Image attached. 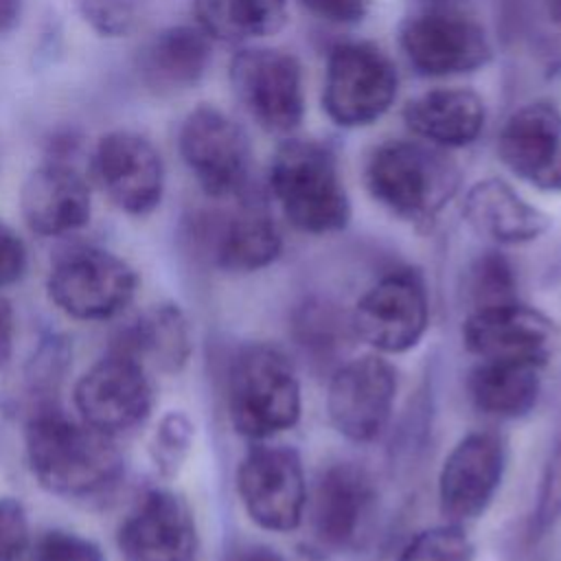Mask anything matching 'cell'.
I'll use <instances>...</instances> for the list:
<instances>
[{
	"label": "cell",
	"instance_id": "22",
	"mask_svg": "<svg viewBox=\"0 0 561 561\" xmlns=\"http://www.w3.org/2000/svg\"><path fill=\"white\" fill-rule=\"evenodd\" d=\"M462 217L480 237L497 245L530 243L546 234L552 217L522 197L506 180L484 178L469 186Z\"/></svg>",
	"mask_w": 561,
	"mask_h": 561
},
{
	"label": "cell",
	"instance_id": "4",
	"mask_svg": "<svg viewBox=\"0 0 561 561\" xmlns=\"http://www.w3.org/2000/svg\"><path fill=\"white\" fill-rule=\"evenodd\" d=\"M226 408L234 432L254 443L291 430L302 412L291 359L267 342L237 348L226 375Z\"/></svg>",
	"mask_w": 561,
	"mask_h": 561
},
{
	"label": "cell",
	"instance_id": "16",
	"mask_svg": "<svg viewBox=\"0 0 561 561\" xmlns=\"http://www.w3.org/2000/svg\"><path fill=\"white\" fill-rule=\"evenodd\" d=\"M92 178L110 202L127 215L153 213L164 195V162L149 138L129 129H114L99 138Z\"/></svg>",
	"mask_w": 561,
	"mask_h": 561
},
{
	"label": "cell",
	"instance_id": "5",
	"mask_svg": "<svg viewBox=\"0 0 561 561\" xmlns=\"http://www.w3.org/2000/svg\"><path fill=\"white\" fill-rule=\"evenodd\" d=\"M237 199L230 210H191L182 219L180 237L195 259L221 272L252 274L280 256L283 237L261 197L245 191Z\"/></svg>",
	"mask_w": 561,
	"mask_h": 561
},
{
	"label": "cell",
	"instance_id": "1",
	"mask_svg": "<svg viewBox=\"0 0 561 561\" xmlns=\"http://www.w3.org/2000/svg\"><path fill=\"white\" fill-rule=\"evenodd\" d=\"M24 451L33 478L61 497H94L125 471L114 436L66 416L59 405L26 419Z\"/></svg>",
	"mask_w": 561,
	"mask_h": 561
},
{
	"label": "cell",
	"instance_id": "24",
	"mask_svg": "<svg viewBox=\"0 0 561 561\" xmlns=\"http://www.w3.org/2000/svg\"><path fill=\"white\" fill-rule=\"evenodd\" d=\"M408 129L438 149L473 145L486 123V105L476 90L436 88L403 107Z\"/></svg>",
	"mask_w": 561,
	"mask_h": 561
},
{
	"label": "cell",
	"instance_id": "39",
	"mask_svg": "<svg viewBox=\"0 0 561 561\" xmlns=\"http://www.w3.org/2000/svg\"><path fill=\"white\" fill-rule=\"evenodd\" d=\"M79 145H81V138L77 131H72V129L57 131L48 140V156H53L50 160H55V162H66V158L77 153Z\"/></svg>",
	"mask_w": 561,
	"mask_h": 561
},
{
	"label": "cell",
	"instance_id": "10",
	"mask_svg": "<svg viewBox=\"0 0 561 561\" xmlns=\"http://www.w3.org/2000/svg\"><path fill=\"white\" fill-rule=\"evenodd\" d=\"M230 85L250 118L270 134H291L305 118V79L296 55L243 48L230 61Z\"/></svg>",
	"mask_w": 561,
	"mask_h": 561
},
{
	"label": "cell",
	"instance_id": "30",
	"mask_svg": "<svg viewBox=\"0 0 561 561\" xmlns=\"http://www.w3.org/2000/svg\"><path fill=\"white\" fill-rule=\"evenodd\" d=\"M471 309L517 300V274L506 254L495 248L480 252L467 270Z\"/></svg>",
	"mask_w": 561,
	"mask_h": 561
},
{
	"label": "cell",
	"instance_id": "42",
	"mask_svg": "<svg viewBox=\"0 0 561 561\" xmlns=\"http://www.w3.org/2000/svg\"><path fill=\"white\" fill-rule=\"evenodd\" d=\"M22 18V0H0V35L11 33Z\"/></svg>",
	"mask_w": 561,
	"mask_h": 561
},
{
	"label": "cell",
	"instance_id": "6",
	"mask_svg": "<svg viewBox=\"0 0 561 561\" xmlns=\"http://www.w3.org/2000/svg\"><path fill=\"white\" fill-rule=\"evenodd\" d=\"M397 66L373 42H342L327 57L322 110L337 127L355 129L377 123L394 103Z\"/></svg>",
	"mask_w": 561,
	"mask_h": 561
},
{
	"label": "cell",
	"instance_id": "21",
	"mask_svg": "<svg viewBox=\"0 0 561 561\" xmlns=\"http://www.w3.org/2000/svg\"><path fill=\"white\" fill-rule=\"evenodd\" d=\"M20 210L35 234H70L90 221V186L68 162L50 160L26 175Z\"/></svg>",
	"mask_w": 561,
	"mask_h": 561
},
{
	"label": "cell",
	"instance_id": "19",
	"mask_svg": "<svg viewBox=\"0 0 561 561\" xmlns=\"http://www.w3.org/2000/svg\"><path fill=\"white\" fill-rule=\"evenodd\" d=\"M375 484L355 462L324 467L307 493L309 530L320 550L337 552L353 546L375 506Z\"/></svg>",
	"mask_w": 561,
	"mask_h": 561
},
{
	"label": "cell",
	"instance_id": "34",
	"mask_svg": "<svg viewBox=\"0 0 561 561\" xmlns=\"http://www.w3.org/2000/svg\"><path fill=\"white\" fill-rule=\"evenodd\" d=\"M557 522H561V445L550 454L539 480L537 502L530 519L533 535L537 533V537H541Z\"/></svg>",
	"mask_w": 561,
	"mask_h": 561
},
{
	"label": "cell",
	"instance_id": "7",
	"mask_svg": "<svg viewBox=\"0 0 561 561\" xmlns=\"http://www.w3.org/2000/svg\"><path fill=\"white\" fill-rule=\"evenodd\" d=\"M355 340L379 355L412 351L430 327V291L414 267H397L370 285L351 309Z\"/></svg>",
	"mask_w": 561,
	"mask_h": 561
},
{
	"label": "cell",
	"instance_id": "3",
	"mask_svg": "<svg viewBox=\"0 0 561 561\" xmlns=\"http://www.w3.org/2000/svg\"><path fill=\"white\" fill-rule=\"evenodd\" d=\"M267 186L285 219L307 234H333L351 221V199L333 149L287 138L272 156Z\"/></svg>",
	"mask_w": 561,
	"mask_h": 561
},
{
	"label": "cell",
	"instance_id": "13",
	"mask_svg": "<svg viewBox=\"0 0 561 561\" xmlns=\"http://www.w3.org/2000/svg\"><path fill=\"white\" fill-rule=\"evenodd\" d=\"M397 368L379 353L342 362L327 390L329 421L351 443L377 440L394 412Z\"/></svg>",
	"mask_w": 561,
	"mask_h": 561
},
{
	"label": "cell",
	"instance_id": "15",
	"mask_svg": "<svg viewBox=\"0 0 561 561\" xmlns=\"http://www.w3.org/2000/svg\"><path fill=\"white\" fill-rule=\"evenodd\" d=\"M506 462L508 445L500 432L465 434L438 473V508L445 522L467 524L482 517L502 486Z\"/></svg>",
	"mask_w": 561,
	"mask_h": 561
},
{
	"label": "cell",
	"instance_id": "31",
	"mask_svg": "<svg viewBox=\"0 0 561 561\" xmlns=\"http://www.w3.org/2000/svg\"><path fill=\"white\" fill-rule=\"evenodd\" d=\"M476 548L462 524L445 522L419 530L399 552L397 561H473Z\"/></svg>",
	"mask_w": 561,
	"mask_h": 561
},
{
	"label": "cell",
	"instance_id": "8",
	"mask_svg": "<svg viewBox=\"0 0 561 561\" xmlns=\"http://www.w3.org/2000/svg\"><path fill=\"white\" fill-rule=\"evenodd\" d=\"M234 486L245 515L261 530L291 533L302 524L309 489L294 447L259 440L239 460Z\"/></svg>",
	"mask_w": 561,
	"mask_h": 561
},
{
	"label": "cell",
	"instance_id": "40",
	"mask_svg": "<svg viewBox=\"0 0 561 561\" xmlns=\"http://www.w3.org/2000/svg\"><path fill=\"white\" fill-rule=\"evenodd\" d=\"M15 337V313L9 300L0 296V364L11 355Z\"/></svg>",
	"mask_w": 561,
	"mask_h": 561
},
{
	"label": "cell",
	"instance_id": "26",
	"mask_svg": "<svg viewBox=\"0 0 561 561\" xmlns=\"http://www.w3.org/2000/svg\"><path fill=\"white\" fill-rule=\"evenodd\" d=\"M541 368L515 359H478L467 375V392L478 412L493 419L530 414L541 394Z\"/></svg>",
	"mask_w": 561,
	"mask_h": 561
},
{
	"label": "cell",
	"instance_id": "44",
	"mask_svg": "<svg viewBox=\"0 0 561 561\" xmlns=\"http://www.w3.org/2000/svg\"><path fill=\"white\" fill-rule=\"evenodd\" d=\"M416 2L427 4L430 9H434V7H449V4H454V2H458V0H416Z\"/></svg>",
	"mask_w": 561,
	"mask_h": 561
},
{
	"label": "cell",
	"instance_id": "12",
	"mask_svg": "<svg viewBox=\"0 0 561 561\" xmlns=\"http://www.w3.org/2000/svg\"><path fill=\"white\" fill-rule=\"evenodd\" d=\"M399 48L421 77L469 75L493 57L482 24L449 7L408 15L399 24Z\"/></svg>",
	"mask_w": 561,
	"mask_h": 561
},
{
	"label": "cell",
	"instance_id": "41",
	"mask_svg": "<svg viewBox=\"0 0 561 561\" xmlns=\"http://www.w3.org/2000/svg\"><path fill=\"white\" fill-rule=\"evenodd\" d=\"M228 561H287L276 548L265 543H245L230 552Z\"/></svg>",
	"mask_w": 561,
	"mask_h": 561
},
{
	"label": "cell",
	"instance_id": "38",
	"mask_svg": "<svg viewBox=\"0 0 561 561\" xmlns=\"http://www.w3.org/2000/svg\"><path fill=\"white\" fill-rule=\"evenodd\" d=\"M305 11L316 15L318 20L331 24H357L362 22L373 0H298Z\"/></svg>",
	"mask_w": 561,
	"mask_h": 561
},
{
	"label": "cell",
	"instance_id": "17",
	"mask_svg": "<svg viewBox=\"0 0 561 561\" xmlns=\"http://www.w3.org/2000/svg\"><path fill=\"white\" fill-rule=\"evenodd\" d=\"M460 337L478 359H515L546 366L559 344L557 322L541 309L517 300L471 309Z\"/></svg>",
	"mask_w": 561,
	"mask_h": 561
},
{
	"label": "cell",
	"instance_id": "27",
	"mask_svg": "<svg viewBox=\"0 0 561 561\" xmlns=\"http://www.w3.org/2000/svg\"><path fill=\"white\" fill-rule=\"evenodd\" d=\"M195 26L210 39L239 44L278 33L287 20V0H193Z\"/></svg>",
	"mask_w": 561,
	"mask_h": 561
},
{
	"label": "cell",
	"instance_id": "18",
	"mask_svg": "<svg viewBox=\"0 0 561 561\" xmlns=\"http://www.w3.org/2000/svg\"><path fill=\"white\" fill-rule=\"evenodd\" d=\"M125 561H197L199 535L186 500L169 489L147 491L116 533Z\"/></svg>",
	"mask_w": 561,
	"mask_h": 561
},
{
	"label": "cell",
	"instance_id": "14",
	"mask_svg": "<svg viewBox=\"0 0 561 561\" xmlns=\"http://www.w3.org/2000/svg\"><path fill=\"white\" fill-rule=\"evenodd\" d=\"M75 405L81 421L116 436L147 421L153 408L149 368L131 355L105 351L75 386Z\"/></svg>",
	"mask_w": 561,
	"mask_h": 561
},
{
	"label": "cell",
	"instance_id": "25",
	"mask_svg": "<svg viewBox=\"0 0 561 561\" xmlns=\"http://www.w3.org/2000/svg\"><path fill=\"white\" fill-rule=\"evenodd\" d=\"M107 348L131 355L147 368L175 375L193 353L191 324L180 305L160 302L121 327Z\"/></svg>",
	"mask_w": 561,
	"mask_h": 561
},
{
	"label": "cell",
	"instance_id": "36",
	"mask_svg": "<svg viewBox=\"0 0 561 561\" xmlns=\"http://www.w3.org/2000/svg\"><path fill=\"white\" fill-rule=\"evenodd\" d=\"M28 546V519L13 497H0V561H18Z\"/></svg>",
	"mask_w": 561,
	"mask_h": 561
},
{
	"label": "cell",
	"instance_id": "11",
	"mask_svg": "<svg viewBox=\"0 0 561 561\" xmlns=\"http://www.w3.org/2000/svg\"><path fill=\"white\" fill-rule=\"evenodd\" d=\"M178 149L208 197L228 199L248 191L250 140L226 112L213 105L191 110L180 125Z\"/></svg>",
	"mask_w": 561,
	"mask_h": 561
},
{
	"label": "cell",
	"instance_id": "28",
	"mask_svg": "<svg viewBox=\"0 0 561 561\" xmlns=\"http://www.w3.org/2000/svg\"><path fill=\"white\" fill-rule=\"evenodd\" d=\"M291 335L313 366L335 364L355 340L351 313L322 298H307L291 316Z\"/></svg>",
	"mask_w": 561,
	"mask_h": 561
},
{
	"label": "cell",
	"instance_id": "2",
	"mask_svg": "<svg viewBox=\"0 0 561 561\" xmlns=\"http://www.w3.org/2000/svg\"><path fill=\"white\" fill-rule=\"evenodd\" d=\"M364 184L368 195L394 217L427 226L456 195L460 169L434 145L386 140L368 153Z\"/></svg>",
	"mask_w": 561,
	"mask_h": 561
},
{
	"label": "cell",
	"instance_id": "33",
	"mask_svg": "<svg viewBox=\"0 0 561 561\" xmlns=\"http://www.w3.org/2000/svg\"><path fill=\"white\" fill-rule=\"evenodd\" d=\"M145 0H79V13L103 37H125L142 20Z\"/></svg>",
	"mask_w": 561,
	"mask_h": 561
},
{
	"label": "cell",
	"instance_id": "43",
	"mask_svg": "<svg viewBox=\"0 0 561 561\" xmlns=\"http://www.w3.org/2000/svg\"><path fill=\"white\" fill-rule=\"evenodd\" d=\"M546 11L548 18L561 26V0H546Z\"/></svg>",
	"mask_w": 561,
	"mask_h": 561
},
{
	"label": "cell",
	"instance_id": "9",
	"mask_svg": "<svg viewBox=\"0 0 561 561\" xmlns=\"http://www.w3.org/2000/svg\"><path fill=\"white\" fill-rule=\"evenodd\" d=\"M136 287L134 267L94 245H77L59 254L46 280L50 300L77 320H107L121 313Z\"/></svg>",
	"mask_w": 561,
	"mask_h": 561
},
{
	"label": "cell",
	"instance_id": "35",
	"mask_svg": "<svg viewBox=\"0 0 561 561\" xmlns=\"http://www.w3.org/2000/svg\"><path fill=\"white\" fill-rule=\"evenodd\" d=\"M33 561H103L101 548L70 530H48L35 546Z\"/></svg>",
	"mask_w": 561,
	"mask_h": 561
},
{
	"label": "cell",
	"instance_id": "23",
	"mask_svg": "<svg viewBox=\"0 0 561 561\" xmlns=\"http://www.w3.org/2000/svg\"><path fill=\"white\" fill-rule=\"evenodd\" d=\"M210 57V37L199 26L178 24L162 28L140 48L136 68L149 92L173 96L204 79Z\"/></svg>",
	"mask_w": 561,
	"mask_h": 561
},
{
	"label": "cell",
	"instance_id": "37",
	"mask_svg": "<svg viewBox=\"0 0 561 561\" xmlns=\"http://www.w3.org/2000/svg\"><path fill=\"white\" fill-rule=\"evenodd\" d=\"M26 263L28 252L22 237L11 226L0 221V287L18 283L26 272Z\"/></svg>",
	"mask_w": 561,
	"mask_h": 561
},
{
	"label": "cell",
	"instance_id": "20",
	"mask_svg": "<svg viewBox=\"0 0 561 561\" xmlns=\"http://www.w3.org/2000/svg\"><path fill=\"white\" fill-rule=\"evenodd\" d=\"M500 162L543 193H561V107L533 101L515 110L495 142Z\"/></svg>",
	"mask_w": 561,
	"mask_h": 561
},
{
	"label": "cell",
	"instance_id": "32",
	"mask_svg": "<svg viewBox=\"0 0 561 561\" xmlns=\"http://www.w3.org/2000/svg\"><path fill=\"white\" fill-rule=\"evenodd\" d=\"M193 440H195V425L188 419V414H184L182 410L167 412L158 421L149 443V456L156 471L162 478L178 476V471L182 469V465L186 462L193 449Z\"/></svg>",
	"mask_w": 561,
	"mask_h": 561
},
{
	"label": "cell",
	"instance_id": "29",
	"mask_svg": "<svg viewBox=\"0 0 561 561\" xmlns=\"http://www.w3.org/2000/svg\"><path fill=\"white\" fill-rule=\"evenodd\" d=\"M70 346L61 335L44 337L18 375L9 403L24 412V419L57 408V392L70 366Z\"/></svg>",
	"mask_w": 561,
	"mask_h": 561
}]
</instances>
